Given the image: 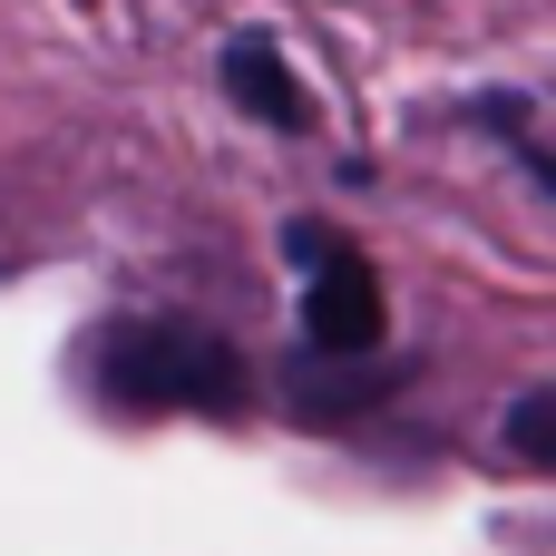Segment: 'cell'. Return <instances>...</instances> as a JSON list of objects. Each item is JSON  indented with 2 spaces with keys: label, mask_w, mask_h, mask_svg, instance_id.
Wrapping results in <instances>:
<instances>
[{
  "label": "cell",
  "mask_w": 556,
  "mask_h": 556,
  "mask_svg": "<svg viewBox=\"0 0 556 556\" xmlns=\"http://www.w3.org/2000/svg\"><path fill=\"white\" fill-rule=\"evenodd\" d=\"M98 381L117 410H195V420L244 410V352L205 323H117L98 342Z\"/></svg>",
  "instance_id": "obj_1"
},
{
  "label": "cell",
  "mask_w": 556,
  "mask_h": 556,
  "mask_svg": "<svg viewBox=\"0 0 556 556\" xmlns=\"http://www.w3.org/2000/svg\"><path fill=\"white\" fill-rule=\"evenodd\" d=\"M313 283H303V332H313V352H371L381 342V274L352 254V244H332L323 264H303Z\"/></svg>",
  "instance_id": "obj_2"
},
{
  "label": "cell",
  "mask_w": 556,
  "mask_h": 556,
  "mask_svg": "<svg viewBox=\"0 0 556 556\" xmlns=\"http://www.w3.org/2000/svg\"><path fill=\"white\" fill-rule=\"evenodd\" d=\"M225 88H235V108L264 117V127H303V117H313V98L293 88V68H283L274 39H235V49H225Z\"/></svg>",
  "instance_id": "obj_3"
},
{
  "label": "cell",
  "mask_w": 556,
  "mask_h": 556,
  "mask_svg": "<svg viewBox=\"0 0 556 556\" xmlns=\"http://www.w3.org/2000/svg\"><path fill=\"white\" fill-rule=\"evenodd\" d=\"M508 450H518L528 469H556V391H518V410H508Z\"/></svg>",
  "instance_id": "obj_4"
},
{
  "label": "cell",
  "mask_w": 556,
  "mask_h": 556,
  "mask_svg": "<svg viewBox=\"0 0 556 556\" xmlns=\"http://www.w3.org/2000/svg\"><path fill=\"white\" fill-rule=\"evenodd\" d=\"M283 254H293V264H323V254H332V225H293Z\"/></svg>",
  "instance_id": "obj_5"
}]
</instances>
